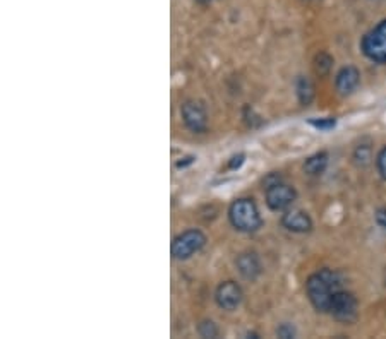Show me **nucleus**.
<instances>
[{"mask_svg": "<svg viewBox=\"0 0 386 339\" xmlns=\"http://www.w3.org/2000/svg\"><path fill=\"white\" fill-rule=\"evenodd\" d=\"M343 290V279L340 273L331 269H321L311 274L306 281V293L309 297L311 305L321 314L330 312L331 300L337 291Z\"/></svg>", "mask_w": 386, "mask_h": 339, "instance_id": "f257e3e1", "label": "nucleus"}, {"mask_svg": "<svg viewBox=\"0 0 386 339\" xmlns=\"http://www.w3.org/2000/svg\"><path fill=\"white\" fill-rule=\"evenodd\" d=\"M228 219H230L232 226L239 231L252 233L256 229L261 228L263 219L259 214V209L252 199L242 197L235 199L228 208Z\"/></svg>", "mask_w": 386, "mask_h": 339, "instance_id": "f03ea898", "label": "nucleus"}, {"mask_svg": "<svg viewBox=\"0 0 386 339\" xmlns=\"http://www.w3.org/2000/svg\"><path fill=\"white\" fill-rule=\"evenodd\" d=\"M362 53L372 62L386 64V19L381 21L378 26L372 27L364 38H362Z\"/></svg>", "mask_w": 386, "mask_h": 339, "instance_id": "7ed1b4c3", "label": "nucleus"}, {"mask_svg": "<svg viewBox=\"0 0 386 339\" xmlns=\"http://www.w3.org/2000/svg\"><path fill=\"white\" fill-rule=\"evenodd\" d=\"M206 243V236L200 229H187L173 238L172 242V255L177 260H187L200 252Z\"/></svg>", "mask_w": 386, "mask_h": 339, "instance_id": "20e7f679", "label": "nucleus"}, {"mask_svg": "<svg viewBox=\"0 0 386 339\" xmlns=\"http://www.w3.org/2000/svg\"><path fill=\"white\" fill-rule=\"evenodd\" d=\"M331 317L338 322H343V324H352L355 322L359 315V303L357 298L350 293V291L340 290L335 293L333 300H331L330 312Z\"/></svg>", "mask_w": 386, "mask_h": 339, "instance_id": "39448f33", "label": "nucleus"}, {"mask_svg": "<svg viewBox=\"0 0 386 339\" xmlns=\"http://www.w3.org/2000/svg\"><path fill=\"white\" fill-rule=\"evenodd\" d=\"M265 190L266 204H268V208L272 209V211H285L297 199L295 188H293L292 185L283 184L282 180L266 185Z\"/></svg>", "mask_w": 386, "mask_h": 339, "instance_id": "423d86ee", "label": "nucleus"}, {"mask_svg": "<svg viewBox=\"0 0 386 339\" xmlns=\"http://www.w3.org/2000/svg\"><path fill=\"white\" fill-rule=\"evenodd\" d=\"M182 120L187 129L194 134H203L208 129V115L204 106L196 99H187L180 106Z\"/></svg>", "mask_w": 386, "mask_h": 339, "instance_id": "0eeeda50", "label": "nucleus"}, {"mask_svg": "<svg viewBox=\"0 0 386 339\" xmlns=\"http://www.w3.org/2000/svg\"><path fill=\"white\" fill-rule=\"evenodd\" d=\"M215 300L224 310H235L242 303V290L234 281H225L215 291Z\"/></svg>", "mask_w": 386, "mask_h": 339, "instance_id": "6e6552de", "label": "nucleus"}, {"mask_svg": "<svg viewBox=\"0 0 386 339\" xmlns=\"http://www.w3.org/2000/svg\"><path fill=\"white\" fill-rule=\"evenodd\" d=\"M282 225L292 233H309L313 229V219L307 212L292 209L282 216Z\"/></svg>", "mask_w": 386, "mask_h": 339, "instance_id": "1a4fd4ad", "label": "nucleus"}, {"mask_svg": "<svg viewBox=\"0 0 386 339\" xmlns=\"http://www.w3.org/2000/svg\"><path fill=\"white\" fill-rule=\"evenodd\" d=\"M359 82H361V72L354 65H347V67L340 68V72L337 74V79H335L337 91L341 96L352 95L357 89Z\"/></svg>", "mask_w": 386, "mask_h": 339, "instance_id": "9d476101", "label": "nucleus"}, {"mask_svg": "<svg viewBox=\"0 0 386 339\" xmlns=\"http://www.w3.org/2000/svg\"><path fill=\"white\" fill-rule=\"evenodd\" d=\"M235 264H237L241 276L249 281H254L261 274V262H259V257L254 252L241 253L237 260H235Z\"/></svg>", "mask_w": 386, "mask_h": 339, "instance_id": "9b49d317", "label": "nucleus"}, {"mask_svg": "<svg viewBox=\"0 0 386 339\" xmlns=\"http://www.w3.org/2000/svg\"><path fill=\"white\" fill-rule=\"evenodd\" d=\"M328 166V153L321 151V153L313 154L311 158H307L306 163H304V171L311 177H317V175L324 173Z\"/></svg>", "mask_w": 386, "mask_h": 339, "instance_id": "f8f14e48", "label": "nucleus"}, {"mask_svg": "<svg viewBox=\"0 0 386 339\" xmlns=\"http://www.w3.org/2000/svg\"><path fill=\"white\" fill-rule=\"evenodd\" d=\"M297 96H299V101L302 105H309L314 98L313 82L307 77H304V75H300L299 81H297Z\"/></svg>", "mask_w": 386, "mask_h": 339, "instance_id": "ddd939ff", "label": "nucleus"}, {"mask_svg": "<svg viewBox=\"0 0 386 339\" xmlns=\"http://www.w3.org/2000/svg\"><path fill=\"white\" fill-rule=\"evenodd\" d=\"M331 64H333V58L328 53H319L316 57V60H314V67H316V71L319 72V74H326V72L330 71Z\"/></svg>", "mask_w": 386, "mask_h": 339, "instance_id": "4468645a", "label": "nucleus"}, {"mask_svg": "<svg viewBox=\"0 0 386 339\" xmlns=\"http://www.w3.org/2000/svg\"><path fill=\"white\" fill-rule=\"evenodd\" d=\"M354 160L357 161V164H361V166H367V164L371 163V149H369L367 146L357 147L354 153Z\"/></svg>", "mask_w": 386, "mask_h": 339, "instance_id": "2eb2a0df", "label": "nucleus"}, {"mask_svg": "<svg viewBox=\"0 0 386 339\" xmlns=\"http://www.w3.org/2000/svg\"><path fill=\"white\" fill-rule=\"evenodd\" d=\"M200 334H201V338H217V336H218L217 325H215L211 321L201 322V324H200Z\"/></svg>", "mask_w": 386, "mask_h": 339, "instance_id": "dca6fc26", "label": "nucleus"}, {"mask_svg": "<svg viewBox=\"0 0 386 339\" xmlns=\"http://www.w3.org/2000/svg\"><path fill=\"white\" fill-rule=\"evenodd\" d=\"M309 123L319 130H330L337 125V118H333V116H328V118H319V120L313 118L309 120Z\"/></svg>", "mask_w": 386, "mask_h": 339, "instance_id": "f3484780", "label": "nucleus"}, {"mask_svg": "<svg viewBox=\"0 0 386 339\" xmlns=\"http://www.w3.org/2000/svg\"><path fill=\"white\" fill-rule=\"evenodd\" d=\"M376 166H378V171L379 175H381L383 180H386V146L378 153V158H376Z\"/></svg>", "mask_w": 386, "mask_h": 339, "instance_id": "a211bd4d", "label": "nucleus"}, {"mask_svg": "<svg viewBox=\"0 0 386 339\" xmlns=\"http://www.w3.org/2000/svg\"><path fill=\"white\" fill-rule=\"evenodd\" d=\"M276 334H278V338L289 339L295 336V329H293L290 324H282L278 329H276Z\"/></svg>", "mask_w": 386, "mask_h": 339, "instance_id": "6ab92c4d", "label": "nucleus"}, {"mask_svg": "<svg viewBox=\"0 0 386 339\" xmlns=\"http://www.w3.org/2000/svg\"><path fill=\"white\" fill-rule=\"evenodd\" d=\"M244 160H245V156L242 153L241 154H235V156L230 160V163H228V168H230V170H237V168L242 166Z\"/></svg>", "mask_w": 386, "mask_h": 339, "instance_id": "aec40b11", "label": "nucleus"}, {"mask_svg": "<svg viewBox=\"0 0 386 339\" xmlns=\"http://www.w3.org/2000/svg\"><path fill=\"white\" fill-rule=\"evenodd\" d=\"M376 223H378L381 228L386 229V208H379L378 211H376Z\"/></svg>", "mask_w": 386, "mask_h": 339, "instance_id": "412c9836", "label": "nucleus"}, {"mask_svg": "<svg viewBox=\"0 0 386 339\" xmlns=\"http://www.w3.org/2000/svg\"><path fill=\"white\" fill-rule=\"evenodd\" d=\"M194 161H196V158H194V156H187V158H184V160L177 161V164H176V166H177V168H179V170H180V168H186V166H187V164H193V163H194Z\"/></svg>", "mask_w": 386, "mask_h": 339, "instance_id": "4be33fe9", "label": "nucleus"}, {"mask_svg": "<svg viewBox=\"0 0 386 339\" xmlns=\"http://www.w3.org/2000/svg\"><path fill=\"white\" fill-rule=\"evenodd\" d=\"M197 3H200V5H210V3H213L215 0H196Z\"/></svg>", "mask_w": 386, "mask_h": 339, "instance_id": "5701e85b", "label": "nucleus"}]
</instances>
